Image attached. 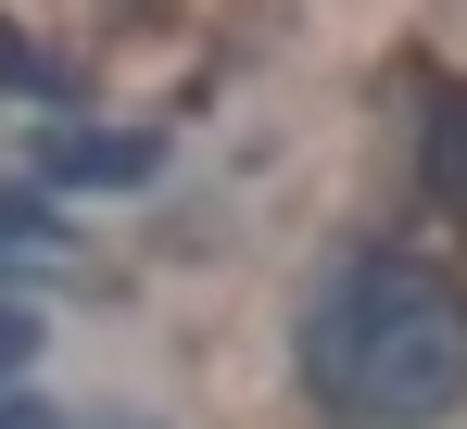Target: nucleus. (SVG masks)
Instances as JSON below:
<instances>
[{"mask_svg": "<svg viewBox=\"0 0 467 429\" xmlns=\"http://www.w3.org/2000/svg\"><path fill=\"white\" fill-rule=\"evenodd\" d=\"M304 379L354 429H430L467 404V303L417 253H341L304 303Z\"/></svg>", "mask_w": 467, "mask_h": 429, "instance_id": "nucleus-1", "label": "nucleus"}, {"mask_svg": "<svg viewBox=\"0 0 467 429\" xmlns=\"http://www.w3.org/2000/svg\"><path fill=\"white\" fill-rule=\"evenodd\" d=\"M152 164H164L152 127H88V114H51L38 152H26V177H38V190H140Z\"/></svg>", "mask_w": 467, "mask_h": 429, "instance_id": "nucleus-2", "label": "nucleus"}, {"mask_svg": "<svg viewBox=\"0 0 467 429\" xmlns=\"http://www.w3.org/2000/svg\"><path fill=\"white\" fill-rule=\"evenodd\" d=\"M64 253H77V240H64V214H51V190H38V177H26V190L0 177V278H51Z\"/></svg>", "mask_w": 467, "mask_h": 429, "instance_id": "nucleus-3", "label": "nucleus"}, {"mask_svg": "<svg viewBox=\"0 0 467 429\" xmlns=\"http://www.w3.org/2000/svg\"><path fill=\"white\" fill-rule=\"evenodd\" d=\"M417 164H430V190L467 214V89H455V101H430V152H417Z\"/></svg>", "mask_w": 467, "mask_h": 429, "instance_id": "nucleus-4", "label": "nucleus"}, {"mask_svg": "<svg viewBox=\"0 0 467 429\" xmlns=\"http://www.w3.org/2000/svg\"><path fill=\"white\" fill-rule=\"evenodd\" d=\"M0 89H38V101H64V114H77V64H51L26 26H0Z\"/></svg>", "mask_w": 467, "mask_h": 429, "instance_id": "nucleus-5", "label": "nucleus"}, {"mask_svg": "<svg viewBox=\"0 0 467 429\" xmlns=\"http://www.w3.org/2000/svg\"><path fill=\"white\" fill-rule=\"evenodd\" d=\"M26 354H38V316H26V303H0V392L26 379Z\"/></svg>", "mask_w": 467, "mask_h": 429, "instance_id": "nucleus-6", "label": "nucleus"}, {"mask_svg": "<svg viewBox=\"0 0 467 429\" xmlns=\"http://www.w3.org/2000/svg\"><path fill=\"white\" fill-rule=\"evenodd\" d=\"M0 429H51V417H38V404H0Z\"/></svg>", "mask_w": 467, "mask_h": 429, "instance_id": "nucleus-7", "label": "nucleus"}]
</instances>
